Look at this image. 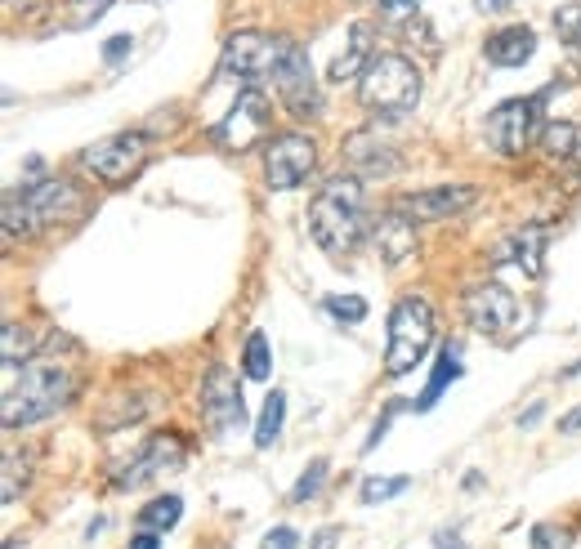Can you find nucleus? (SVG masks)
<instances>
[{
	"label": "nucleus",
	"mask_w": 581,
	"mask_h": 549,
	"mask_svg": "<svg viewBox=\"0 0 581 549\" xmlns=\"http://www.w3.org/2000/svg\"><path fill=\"white\" fill-rule=\"evenodd\" d=\"M363 233H367L363 179H354V175L327 179L309 206V237L318 242V250H327L331 259H340V255H349V250H358Z\"/></svg>",
	"instance_id": "obj_1"
},
{
	"label": "nucleus",
	"mask_w": 581,
	"mask_h": 549,
	"mask_svg": "<svg viewBox=\"0 0 581 549\" xmlns=\"http://www.w3.org/2000/svg\"><path fill=\"white\" fill-rule=\"evenodd\" d=\"M76 393V371L63 362H27L23 366V380H9L5 384V407H0V416H5V429H27L36 425V420L54 416L59 407H68Z\"/></svg>",
	"instance_id": "obj_2"
},
{
	"label": "nucleus",
	"mask_w": 581,
	"mask_h": 549,
	"mask_svg": "<svg viewBox=\"0 0 581 549\" xmlns=\"http://www.w3.org/2000/svg\"><path fill=\"white\" fill-rule=\"evenodd\" d=\"M81 206H85V197L72 179H36L5 197V237L9 242L32 237L41 228L59 224V219L81 215Z\"/></svg>",
	"instance_id": "obj_3"
},
{
	"label": "nucleus",
	"mask_w": 581,
	"mask_h": 549,
	"mask_svg": "<svg viewBox=\"0 0 581 549\" xmlns=\"http://www.w3.org/2000/svg\"><path fill=\"white\" fill-rule=\"evenodd\" d=\"M358 99L371 117H407V112L421 103V67H416L407 54L385 50L367 63L363 81H358Z\"/></svg>",
	"instance_id": "obj_4"
},
{
	"label": "nucleus",
	"mask_w": 581,
	"mask_h": 549,
	"mask_svg": "<svg viewBox=\"0 0 581 549\" xmlns=\"http://www.w3.org/2000/svg\"><path fill=\"white\" fill-rule=\"evenodd\" d=\"M434 331H438V317H434L430 300L403 295V300L394 304V313H389V344H385V375L389 380L416 371V362L430 353Z\"/></svg>",
	"instance_id": "obj_5"
},
{
	"label": "nucleus",
	"mask_w": 581,
	"mask_h": 549,
	"mask_svg": "<svg viewBox=\"0 0 581 549\" xmlns=\"http://www.w3.org/2000/svg\"><path fill=\"white\" fill-rule=\"evenodd\" d=\"M291 41L287 36H269V32H233L224 41V54H219V76L237 85H260L273 81L278 63L287 59Z\"/></svg>",
	"instance_id": "obj_6"
},
{
	"label": "nucleus",
	"mask_w": 581,
	"mask_h": 549,
	"mask_svg": "<svg viewBox=\"0 0 581 549\" xmlns=\"http://www.w3.org/2000/svg\"><path fill=\"white\" fill-rule=\"evenodd\" d=\"M541 94H523V99H506L492 108L488 117V143L506 157H519L541 139Z\"/></svg>",
	"instance_id": "obj_7"
},
{
	"label": "nucleus",
	"mask_w": 581,
	"mask_h": 549,
	"mask_svg": "<svg viewBox=\"0 0 581 549\" xmlns=\"http://www.w3.org/2000/svg\"><path fill=\"white\" fill-rule=\"evenodd\" d=\"M273 85H278V99L291 117H318L322 112V90H318V76H313V63H309V50L300 41H291L287 59L278 63L273 72Z\"/></svg>",
	"instance_id": "obj_8"
},
{
	"label": "nucleus",
	"mask_w": 581,
	"mask_h": 549,
	"mask_svg": "<svg viewBox=\"0 0 581 549\" xmlns=\"http://www.w3.org/2000/svg\"><path fill=\"white\" fill-rule=\"evenodd\" d=\"M148 161V134H112V139L94 143L81 152V166L94 170V179L103 183H126L130 175H139Z\"/></svg>",
	"instance_id": "obj_9"
},
{
	"label": "nucleus",
	"mask_w": 581,
	"mask_h": 549,
	"mask_svg": "<svg viewBox=\"0 0 581 549\" xmlns=\"http://www.w3.org/2000/svg\"><path fill=\"white\" fill-rule=\"evenodd\" d=\"M313 161H318V148H313L309 134H278L264 152V183L273 192H287V188H300L304 179L313 175Z\"/></svg>",
	"instance_id": "obj_10"
},
{
	"label": "nucleus",
	"mask_w": 581,
	"mask_h": 549,
	"mask_svg": "<svg viewBox=\"0 0 581 549\" xmlns=\"http://www.w3.org/2000/svg\"><path fill=\"white\" fill-rule=\"evenodd\" d=\"M269 121H273L269 99H264V94L255 90V85H246V90L233 99L228 117L215 125V139L224 143L228 152H246L251 143H260L264 134H269Z\"/></svg>",
	"instance_id": "obj_11"
},
{
	"label": "nucleus",
	"mask_w": 581,
	"mask_h": 549,
	"mask_svg": "<svg viewBox=\"0 0 581 549\" xmlns=\"http://www.w3.org/2000/svg\"><path fill=\"white\" fill-rule=\"evenodd\" d=\"M202 420L211 425L215 433H228V429H242L246 425V398H242V384L228 366H211L202 380Z\"/></svg>",
	"instance_id": "obj_12"
},
{
	"label": "nucleus",
	"mask_w": 581,
	"mask_h": 549,
	"mask_svg": "<svg viewBox=\"0 0 581 549\" xmlns=\"http://www.w3.org/2000/svg\"><path fill=\"white\" fill-rule=\"evenodd\" d=\"M179 465H184V442H179L175 433H152L144 447H139L135 456L117 469V474H112V483H117L121 491H126V487H144V483H152V478L179 469Z\"/></svg>",
	"instance_id": "obj_13"
},
{
	"label": "nucleus",
	"mask_w": 581,
	"mask_h": 549,
	"mask_svg": "<svg viewBox=\"0 0 581 549\" xmlns=\"http://www.w3.org/2000/svg\"><path fill=\"white\" fill-rule=\"evenodd\" d=\"M479 201V188H465V183H438V188H416V192H403L394 201V210H403L407 219L416 224H430V219H452L461 210H470Z\"/></svg>",
	"instance_id": "obj_14"
},
{
	"label": "nucleus",
	"mask_w": 581,
	"mask_h": 549,
	"mask_svg": "<svg viewBox=\"0 0 581 549\" xmlns=\"http://www.w3.org/2000/svg\"><path fill=\"white\" fill-rule=\"evenodd\" d=\"M461 308H465V317H470L474 331H483V335L510 331V322L519 317V300H514L501 282H474L470 291H465Z\"/></svg>",
	"instance_id": "obj_15"
},
{
	"label": "nucleus",
	"mask_w": 581,
	"mask_h": 549,
	"mask_svg": "<svg viewBox=\"0 0 581 549\" xmlns=\"http://www.w3.org/2000/svg\"><path fill=\"white\" fill-rule=\"evenodd\" d=\"M340 152H345V166L354 179H389L403 170V157L389 143H380L376 134H349Z\"/></svg>",
	"instance_id": "obj_16"
},
{
	"label": "nucleus",
	"mask_w": 581,
	"mask_h": 549,
	"mask_svg": "<svg viewBox=\"0 0 581 549\" xmlns=\"http://www.w3.org/2000/svg\"><path fill=\"white\" fill-rule=\"evenodd\" d=\"M371 59H376V36H371L367 23H354V27H349V36H345V50H340L336 63H331L327 81H331V85L363 81V72H367Z\"/></svg>",
	"instance_id": "obj_17"
},
{
	"label": "nucleus",
	"mask_w": 581,
	"mask_h": 549,
	"mask_svg": "<svg viewBox=\"0 0 581 549\" xmlns=\"http://www.w3.org/2000/svg\"><path fill=\"white\" fill-rule=\"evenodd\" d=\"M541 255H546V228L528 224V228H519V233H510L506 242H497L492 264H519L528 277H541Z\"/></svg>",
	"instance_id": "obj_18"
},
{
	"label": "nucleus",
	"mask_w": 581,
	"mask_h": 549,
	"mask_svg": "<svg viewBox=\"0 0 581 549\" xmlns=\"http://www.w3.org/2000/svg\"><path fill=\"white\" fill-rule=\"evenodd\" d=\"M376 250H380V259H385L389 268L403 264V259L416 250V219H407L403 210H389V215H380V224H376Z\"/></svg>",
	"instance_id": "obj_19"
},
{
	"label": "nucleus",
	"mask_w": 581,
	"mask_h": 549,
	"mask_svg": "<svg viewBox=\"0 0 581 549\" xmlns=\"http://www.w3.org/2000/svg\"><path fill=\"white\" fill-rule=\"evenodd\" d=\"M483 54H488V63H497V67H523L532 54H537V32H532V27H501V32L488 36Z\"/></svg>",
	"instance_id": "obj_20"
},
{
	"label": "nucleus",
	"mask_w": 581,
	"mask_h": 549,
	"mask_svg": "<svg viewBox=\"0 0 581 549\" xmlns=\"http://www.w3.org/2000/svg\"><path fill=\"white\" fill-rule=\"evenodd\" d=\"M461 375V344H452L447 340L443 344V353H438V362H434V375H430V384H425V393H421V402H412L416 411H430L438 398H443V389L447 384Z\"/></svg>",
	"instance_id": "obj_21"
},
{
	"label": "nucleus",
	"mask_w": 581,
	"mask_h": 549,
	"mask_svg": "<svg viewBox=\"0 0 581 549\" xmlns=\"http://www.w3.org/2000/svg\"><path fill=\"white\" fill-rule=\"evenodd\" d=\"M282 420H287V393L273 389L264 398V411H260V425H255V447H273L282 433Z\"/></svg>",
	"instance_id": "obj_22"
},
{
	"label": "nucleus",
	"mask_w": 581,
	"mask_h": 549,
	"mask_svg": "<svg viewBox=\"0 0 581 549\" xmlns=\"http://www.w3.org/2000/svg\"><path fill=\"white\" fill-rule=\"evenodd\" d=\"M179 518H184V500L179 496H157L139 509V527H148V532H166V527H175Z\"/></svg>",
	"instance_id": "obj_23"
},
{
	"label": "nucleus",
	"mask_w": 581,
	"mask_h": 549,
	"mask_svg": "<svg viewBox=\"0 0 581 549\" xmlns=\"http://www.w3.org/2000/svg\"><path fill=\"white\" fill-rule=\"evenodd\" d=\"M242 371H246V380H255V384H264V380L273 375V362H269V335H264V331H251V335H246Z\"/></svg>",
	"instance_id": "obj_24"
},
{
	"label": "nucleus",
	"mask_w": 581,
	"mask_h": 549,
	"mask_svg": "<svg viewBox=\"0 0 581 549\" xmlns=\"http://www.w3.org/2000/svg\"><path fill=\"white\" fill-rule=\"evenodd\" d=\"M0 349H5V371L14 375L18 366L32 362V335H27L18 322H5L0 326Z\"/></svg>",
	"instance_id": "obj_25"
},
{
	"label": "nucleus",
	"mask_w": 581,
	"mask_h": 549,
	"mask_svg": "<svg viewBox=\"0 0 581 549\" xmlns=\"http://www.w3.org/2000/svg\"><path fill=\"white\" fill-rule=\"evenodd\" d=\"M541 143H546L550 157H573L581 152V130L573 121H559V125H546V134H541Z\"/></svg>",
	"instance_id": "obj_26"
},
{
	"label": "nucleus",
	"mask_w": 581,
	"mask_h": 549,
	"mask_svg": "<svg viewBox=\"0 0 581 549\" xmlns=\"http://www.w3.org/2000/svg\"><path fill=\"white\" fill-rule=\"evenodd\" d=\"M108 9H112V0H68L63 27H72V32H85V27H94V18H103Z\"/></svg>",
	"instance_id": "obj_27"
},
{
	"label": "nucleus",
	"mask_w": 581,
	"mask_h": 549,
	"mask_svg": "<svg viewBox=\"0 0 581 549\" xmlns=\"http://www.w3.org/2000/svg\"><path fill=\"white\" fill-rule=\"evenodd\" d=\"M322 308H327L336 322H345V326L367 322V300H363V295H327V300H322Z\"/></svg>",
	"instance_id": "obj_28"
},
{
	"label": "nucleus",
	"mask_w": 581,
	"mask_h": 549,
	"mask_svg": "<svg viewBox=\"0 0 581 549\" xmlns=\"http://www.w3.org/2000/svg\"><path fill=\"white\" fill-rule=\"evenodd\" d=\"M327 469H331V465H327V460H322V456L313 460V465L300 474V483L291 487V505H309V500L322 491V483H327Z\"/></svg>",
	"instance_id": "obj_29"
},
{
	"label": "nucleus",
	"mask_w": 581,
	"mask_h": 549,
	"mask_svg": "<svg viewBox=\"0 0 581 549\" xmlns=\"http://www.w3.org/2000/svg\"><path fill=\"white\" fill-rule=\"evenodd\" d=\"M555 32L564 45H573L581 54V0H568V5L555 9Z\"/></svg>",
	"instance_id": "obj_30"
},
{
	"label": "nucleus",
	"mask_w": 581,
	"mask_h": 549,
	"mask_svg": "<svg viewBox=\"0 0 581 549\" xmlns=\"http://www.w3.org/2000/svg\"><path fill=\"white\" fill-rule=\"evenodd\" d=\"M23 487H27V460L18 456V451H9V456H5V483H0V500H5V505H14V500L23 496Z\"/></svg>",
	"instance_id": "obj_31"
},
{
	"label": "nucleus",
	"mask_w": 581,
	"mask_h": 549,
	"mask_svg": "<svg viewBox=\"0 0 581 549\" xmlns=\"http://www.w3.org/2000/svg\"><path fill=\"white\" fill-rule=\"evenodd\" d=\"M412 487V478L398 474V478H367L363 483V505H380V500L389 496H403V491Z\"/></svg>",
	"instance_id": "obj_32"
},
{
	"label": "nucleus",
	"mask_w": 581,
	"mask_h": 549,
	"mask_svg": "<svg viewBox=\"0 0 581 549\" xmlns=\"http://www.w3.org/2000/svg\"><path fill=\"white\" fill-rule=\"evenodd\" d=\"M376 14H380V23H389V27L416 23V14H421V0H376Z\"/></svg>",
	"instance_id": "obj_33"
},
{
	"label": "nucleus",
	"mask_w": 581,
	"mask_h": 549,
	"mask_svg": "<svg viewBox=\"0 0 581 549\" xmlns=\"http://www.w3.org/2000/svg\"><path fill=\"white\" fill-rule=\"evenodd\" d=\"M568 545H573V536L564 527H537L532 532V549H568Z\"/></svg>",
	"instance_id": "obj_34"
},
{
	"label": "nucleus",
	"mask_w": 581,
	"mask_h": 549,
	"mask_svg": "<svg viewBox=\"0 0 581 549\" xmlns=\"http://www.w3.org/2000/svg\"><path fill=\"white\" fill-rule=\"evenodd\" d=\"M130 50H135V36H130V32H117L112 41H103V63H121Z\"/></svg>",
	"instance_id": "obj_35"
},
{
	"label": "nucleus",
	"mask_w": 581,
	"mask_h": 549,
	"mask_svg": "<svg viewBox=\"0 0 581 549\" xmlns=\"http://www.w3.org/2000/svg\"><path fill=\"white\" fill-rule=\"evenodd\" d=\"M295 545V532L291 527H273L269 536H264V549H291Z\"/></svg>",
	"instance_id": "obj_36"
},
{
	"label": "nucleus",
	"mask_w": 581,
	"mask_h": 549,
	"mask_svg": "<svg viewBox=\"0 0 581 549\" xmlns=\"http://www.w3.org/2000/svg\"><path fill=\"white\" fill-rule=\"evenodd\" d=\"M336 541H340L336 527H322V532L313 536V545H309V549H336Z\"/></svg>",
	"instance_id": "obj_37"
},
{
	"label": "nucleus",
	"mask_w": 581,
	"mask_h": 549,
	"mask_svg": "<svg viewBox=\"0 0 581 549\" xmlns=\"http://www.w3.org/2000/svg\"><path fill=\"white\" fill-rule=\"evenodd\" d=\"M130 549H161V536H157V532H148V527H144V532H139L135 541H130Z\"/></svg>",
	"instance_id": "obj_38"
},
{
	"label": "nucleus",
	"mask_w": 581,
	"mask_h": 549,
	"mask_svg": "<svg viewBox=\"0 0 581 549\" xmlns=\"http://www.w3.org/2000/svg\"><path fill=\"white\" fill-rule=\"evenodd\" d=\"M541 416H546V402H537V407H528V411H523V416H519V429H532Z\"/></svg>",
	"instance_id": "obj_39"
},
{
	"label": "nucleus",
	"mask_w": 581,
	"mask_h": 549,
	"mask_svg": "<svg viewBox=\"0 0 581 549\" xmlns=\"http://www.w3.org/2000/svg\"><path fill=\"white\" fill-rule=\"evenodd\" d=\"M559 433H581V407H573L564 420H559Z\"/></svg>",
	"instance_id": "obj_40"
},
{
	"label": "nucleus",
	"mask_w": 581,
	"mask_h": 549,
	"mask_svg": "<svg viewBox=\"0 0 581 549\" xmlns=\"http://www.w3.org/2000/svg\"><path fill=\"white\" fill-rule=\"evenodd\" d=\"M434 549H465V541H456V532H438L434 536Z\"/></svg>",
	"instance_id": "obj_41"
},
{
	"label": "nucleus",
	"mask_w": 581,
	"mask_h": 549,
	"mask_svg": "<svg viewBox=\"0 0 581 549\" xmlns=\"http://www.w3.org/2000/svg\"><path fill=\"white\" fill-rule=\"evenodd\" d=\"M510 5V0H479V9H483V14H488V9H492V14H501V9H506Z\"/></svg>",
	"instance_id": "obj_42"
},
{
	"label": "nucleus",
	"mask_w": 581,
	"mask_h": 549,
	"mask_svg": "<svg viewBox=\"0 0 581 549\" xmlns=\"http://www.w3.org/2000/svg\"><path fill=\"white\" fill-rule=\"evenodd\" d=\"M9 5H14V9H18V5H23V9H32V5H36V0H9Z\"/></svg>",
	"instance_id": "obj_43"
},
{
	"label": "nucleus",
	"mask_w": 581,
	"mask_h": 549,
	"mask_svg": "<svg viewBox=\"0 0 581 549\" xmlns=\"http://www.w3.org/2000/svg\"><path fill=\"white\" fill-rule=\"evenodd\" d=\"M5 549H23V545H18V541H5Z\"/></svg>",
	"instance_id": "obj_44"
}]
</instances>
